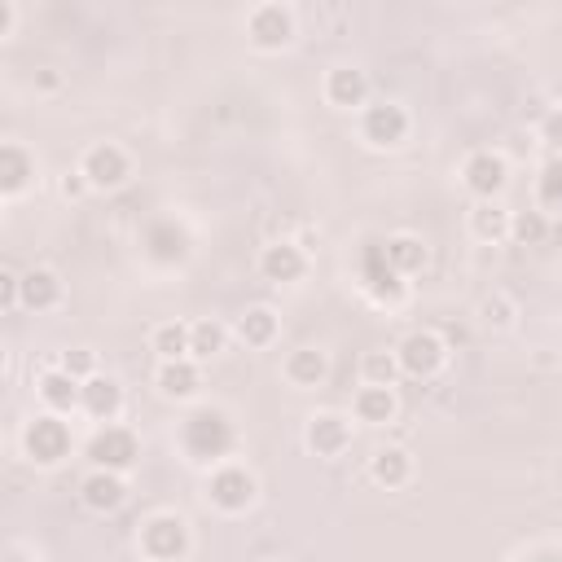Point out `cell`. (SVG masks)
<instances>
[{"mask_svg":"<svg viewBox=\"0 0 562 562\" xmlns=\"http://www.w3.org/2000/svg\"><path fill=\"white\" fill-rule=\"evenodd\" d=\"M154 342H158V352H163L168 361H185V352H194V347H189V330H180V325H163Z\"/></svg>","mask_w":562,"mask_h":562,"instance_id":"obj_19","label":"cell"},{"mask_svg":"<svg viewBox=\"0 0 562 562\" xmlns=\"http://www.w3.org/2000/svg\"><path fill=\"white\" fill-rule=\"evenodd\" d=\"M308 440H312L317 453H334V448H342V440H347V426H342L339 417H321Z\"/></svg>","mask_w":562,"mask_h":562,"instance_id":"obj_15","label":"cell"},{"mask_svg":"<svg viewBox=\"0 0 562 562\" xmlns=\"http://www.w3.org/2000/svg\"><path fill=\"white\" fill-rule=\"evenodd\" d=\"M189 347H194L198 356H211V352H220V330H216L211 321L194 325V334H189Z\"/></svg>","mask_w":562,"mask_h":562,"instance_id":"obj_26","label":"cell"},{"mask_svg":"<svg viewBox=\"0 0 562 562\" xmlns=\"http://www.w3.org/2000/svg\"><path fill=\"white\" fill-rule=\"evenodd\" d=\"M93 369V356L88 352H75V356H66V373H88Z\"/></svg>","mask_w":562,"mask_h":562,"instance_id":"obj_31","label":"cell"},{"mask_svg":"<svg viewBox=\"0 0 562 562\" xmlns=\"http://www.w3.org/2000/svg\"><path fill=\"white\" fill-rule=\"evenodd\" d=\"M23 176H26L23 154H18V149H5V189H18V185H23Z\"/></svg>","mask_w":562,"mask_h":562,"instance_id":"obj_29","label":"cell"},{"mask_svg":"<svg viewBox=\"0 0 562 562\" xmlns=\"http://www.w3.org/2000/svg\"><path fill=\"white\" fill-rule=\"evenodd\" d=\"M545 132H549V141H558V146H562V115H554V119H549V128H545Z\"/></svg>","mask_w":562,"mask_h":562,"instance_id":"obj_32","label":"cell"},{"mask_svg":"<svg viewBox=\"0 0 562 562\" xmlns=\"http://www.w3.org/2000/svg\"><path fill=\"white\" fill-rule=\"evenodd\" d=\"M264 272H269L272 281H291V277L303 272V260H299L294 246H269L264 250Z\"/></svg>","mask_w":562,"mask_h":562,"instance_id":"obj_11","label":"cell"},{"mask_svg":"<svg viewBox=\"0 0 562 562\" xmlns=\"http://www.w3.org/2000/svg\"><path fill=\"white\" fill-rule=\"evenodd\" d=\"M23 294H26L31 308H49L53 299H57V281H53L49 272H31V277L23 281Z\"/></svg>","mask_w":562,"mask_h":562,"instance_id":"obj_17","label":"cell"},{"mask_svg":"<svg viewBox=\"0 0 562 562\" xmlns=\"http://www.w3.org/2000/svg\"><path fill=\"white\" fill-rule=\"evenodd\" d=\"M84 404L97 417H110L119 409V387H115V383H88V387H84Z\"/></svg>","mask_w":562,"mask_h":562,"instance_id":"obj_14","label":"cell"},{"mask_svg":"<svg viewBox=\"0 0 562 562\" xmlns=\"http://www.w3.org/2000/svg\"><path fill=\"white\" fill-rule=\"evenodd\" d=\"M404 475H409V462H404V453H378V462H373V479L378 484H404Z\"/></svg>","mask_w":562,"mask_h":562,"instance_id":"obj_20","label":"cell"},{"mask_svg":"<svg viewBox=\"0 0 562 562\" xmlns=\"http://www.w3.org/2000/svg\"><path fill=\"white\" fill-rule=\"evenodd\" d=\"M123 176H128V163L115 146H101L88 154V180L93 185H119Z\"/></svg>","mask_w":562,"mask_h":562,"instance_id":"obj_8","label":"cell"},{"mask_svg":"<svg viewBox=\"0 0 562 562\" xmlns=\"http://www.w3.org/2000/svg\"><path fill=\"white\" fill-rule=\"evenodd\" d=\"M269 334H272V312L255 308V312H246L242 317V339L246 342H269Z\"/></svg>","mask_w":562,"mask_h":562,"instance_id":"obj_23","label":"cell"},{"mask_svg":"<svg viewBox=\"0 0 562 562\" xmlns=\"http://www.w3.org/2000/svg\"><path fill=\"white\" fill-rule=\"evenodd\" d=\"M158 387L168 395H189L198 387V369L189 361H168V369L158 373Z\"/></svg>","mask_w":562,"mask_h":562,"instance_id":"obj_12","label":"cell"},{"mask_svg":"<svg viewBox=\"0 0 562 562\" xmlns=\"http://www.w3.org/2000/svg\"><path fill=\"white\" fill-rule=\"evenodd\" d=\"M146 549H149V554H154L158 562L176 558V554L185 549V527H180L176 518H158V523H149V532H146Z\"/></svg>","mask_w":562,"mask_h":562,"instance_id":"obj_3","label":"cell"},{"mask_svg":"<svg viewBox=\"0 0 562 562\" xmlns=\"http://www.w3.org/2000/svg\"><path fill=\"white\" fill-rule=\"evenodd\" d=\"M365 373H369V383H373V387H387V383H392V373H395L392 356H369Z\"/></svg>","mask_w":562,"mask_h":562,"instance_id":"obj_28","label":"cell"},{"mask_svg":"<svg viewBox=\"0 0 562 562\" xmlns=\"http://www.w3.org/2000/svg\"><path fill=\"white\" fill-rule=\"evenodd\" d=\"M395 409V400L387 387H369V392H361V417L365 422H387Z\"/></svg>","mask_w":562,"mask_h":562,"instance_id":"obj_16","label":"cell"},{"mask_svg":"<svg viewBox=\"0 0 562 562\" xmlns=\"http://www.w3.org/2000/svg\"><path fill=\"white\" fill-rule=\"evenodd\" d=\"M31 453H36L40 462H57V457L66 453V431H62V422L40 417L36 431H31Z\"/></svg>","mask_w":562,"mask_h":562,"instance_id":"obj_6","label":"cell"},{"mask_svg":"<svg viewBox=\"0 0 562 562\" xmlns=\"http://www.w3.org/2000/svg\"><path fill=\"white\" fill-rule=\"evenodd\" d=\"M88 453H93V462H101V465H128L137 457V440H132L128 431H106V435L93 440Z\"/></svg>","mask_w":562,"mask_h":562,"instance_id":"obj_4","label":"cell"},{"mask_svg":"<svg viewBox=\"0 0 562 562\" xmlns=\"http://www.w3.org/2000/svg\"><path fill=\"white\" fill-rule=\"evenodd\" d=\"M321 373H325V361H321L317 352H299L291 361V378H299V383H317Z\"/></svg>","mask_w":562,"mask_h":562,"instance_id":"obj_25","label":"cell"},{"mask_svg":"<svg viewBox=\"0 0 562 562\" xmlns=\"http://www.w3.org/2000/svg\"><path fill=\"white\" fill-rule=\"evenodd\" d=\"M540 202H545V207H554V211L562 207V158H558V163H549V168H545V176H540Z\"/></svg>","mask_w":562,"mask_h":562,"instance_id":"obj_22","label":"cell"},{"mask_svg":"<svg viewBox=\"0 0 562 562\" xmlns=\"http://www.w3.org/2000/svg\"><path fill=\"white\" fill-rule=\"evenodd\" d=\"M465 185L475 189V194H496L501 185H506V168H501V158H492V154H479V158H470V168H465Z\"/></svg>","mask_w":562,"mask_h":562,"instance_id":"obj_5","label":"cell"},{"mask_svg":"<svg viewBox=\"0 0 562 562\" xmlns=\"http://www.w3.org/2000/svg\"><path fill=\"white\" fill-rule=\"evenodd\" d=\"M40 392H45V400L49 404H57V409H66V404H75V395H79V387L71 383V373H49L45 383H40Z\"/></svg>","mask_w":562,"mask_h":562,"instance_id":"obj_18","label":"cell"},{"mask_svg":"<svg viewBox=\"0 0 562 562\" xmlns=\"http://www.w3.org/2000/svg\"><path fill=\"white\" fill-rule=\"evenodd\" d=\"M440 361H444V347L431 334H414V339H404V347H400V365L409 369V373H431Z\"/></svg>","mask_w":562,"mask_h":562,"instance_id":"obj_2","label":"cell"},{"mask_svg":"<svg viewBox=\"0 0 562 562\" xmlns=\"http://www.w3.org/2000/svg\"><path fill=\"white\" fill-rule=\"evenodd\" d=\"M84 501H88L93 510H115L123 501V484L115 475H93V479L84 484Z\"/></svg>","mask_w":562,"mask_h":562,"instance_id":"obj_10","label":"cell"},{"mask_svg":"<svg viewBox=\"0 0 562 562\" xmlns=\"http://www.w3.org/2000/svg\"><path fill=\"white\" fill-rule=\"evenodd\" d=\"M330 93H334V101L352 106V101L365 97V79H361L356 71H339V75H334V84H330Z\"/></svg>","mask_w":562,"mask_h":562,"instance_id":"obj_21","label":"cell"},{"mask_svg":"<svg viewBox=\"0 0 562 562\" xmlns=\"http://www.w3.org/2000/svg\"><path fill=\"white\" fill-rule=\"evenodd\" d=\"M387 264H392V269H417V264H422V246L409 242V238H400V242L387 246Z\"/></svg>","mask_w":562,"mask_h":562,"instance_id":"obj_24","label":"cell"},{"mask_svg":"<svg viewBox=\"0 0 562 562\" xmlns=\"http://www.w3.org/2000/svg\"><path fill=\"white\" fill-rule=\"evenodd\" d=\"M365 132L369 141H378V146H392V141H400L404 137V115L395 110V106H373L365 119Z\"/></svg>","mask_w":562,"mask_h":562,"instance_id":"obj_7","label":"cell"},{"mask_svg":"<svg viewBox=\"0 0 562 562\" xmlns=\"http://www.w3.org/2000/svg\"><path fill=\"white\" fill-rule=\"evenodd\" d=\"M250 31H255V40H260V45H281V40H286V31H291V23H286V14H281V9H260Z\"/></svg>","mask_w":562,"mask_h":562,"instance_id":"obj_13","label":"cell"},{"mask_svg":"<svg viewBox=\"0 0 562 562\" xmlns=\"http://www.w3.org/2000/svg\"><path fill=\"white\" fill-rule=\"evenodd\" d=\"M514 229H518L523 242H540V238H545V220H540V216H518Z\"/></svg>","mask_w":562,"mask_h":562,"instance_id":"obj_30","label":"cell"},{"mask_svg":"<svg viewBox=\"0 0 562 562\" xmlns=\"http://www.w3.org/2000/svg\"><path fill=\"white\" fill-rule=\"evenodd\" d=\"M475 229H479L484 238H501V233H506V216H501L496 207H484V211L475 216Z\"/></svg>","mask_w":562,"mask_h":562,"instance_id":"obj_27","label":"cell"},{"mask_svg":"<svg viewBox=\"0 0 562 562\" xmlns=\"http://www.w3.org/2000/svg\"><path fill=\"white\" fill-rule=\"evenodd\" d=\"M211 496L220 501L224 510H242L246 501H250V479H246L242 470H224V475H216V484H211Z\"/></svg>","mask_w":562,"mask_h":562,"instance_id":"obj_9","label":"cell"},{"mask_svg":"<svg viewBox=\"0 0 562 562\" xmlns=\"http://www.w3.org/2000/svg\"><path fill=\"white\" fill-rule=\"evenodd\" d=\"M185 440L198 457H216V453L229 448V426H224L220 414H194L189 426H185Z\"/></svg>","mask_w":562,"mask_h":562,"instance_id":"obj_1","label":"cell"}]
</instances>
